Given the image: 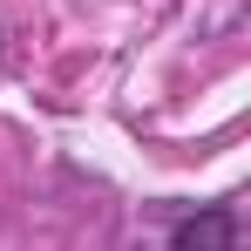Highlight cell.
Instances as JSON below:
<instances>
[{"label":"cell","mask_w":251,"mask_h":251,"mask_svg":"<svg viewBox=\"0 0 251 251\" xmlns=\"http://www.w3.org/2000/svg\"><path fill=\"white\" fill-rule=\"evenodd\" d=\"M0 48H7V27H0Z\"/></svg>","instance_id":"2"},{"label":"cell","mask_w":251,"mask_h":251,"mask_svg":"<svg viewBox=\"0 0 251 251\" xmlns=\"http://www.w3.org/2000/svg\"><path fill=\"white\" fill-rule=\"evenodd\" d=\"M170 251H238V210L231 204L183 210V217L170 224Z\"/></svg>","instance_id":"1"}]
</instances>
